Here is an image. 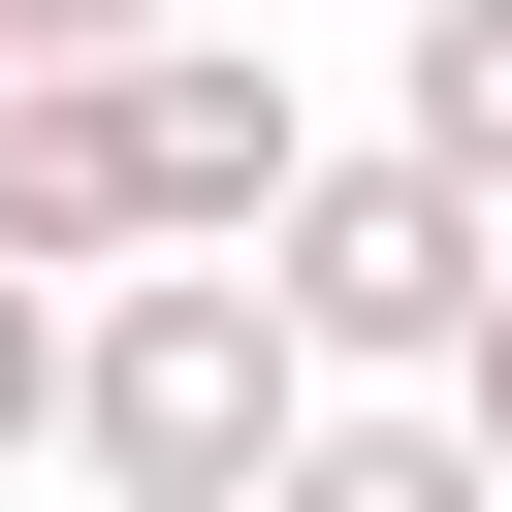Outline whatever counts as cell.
<instances>
[{
    "mask_svg": "<svg viewBox=\"0 0 512 512\" xmlns=\"http://www.w3.org/2000/svg\"><path fill=\"white\" fill-rule=\"evenodd\" d=\"M0 128H32V96H0Z\"/></svg>",
    "mask_w": 512,
    "mask_h": 512,
    "instance_id": "obj_8",
    "label": "cell"
},
{
    "mask_svg": "<svg viewBox=\"0 0 512 512\" xmlns=\"http://www.w3.org/2000/svg\"><path fill=\"white\" fill-rule=\"evenodd\" d=\"M384 32H416V0H384Z\"/></svg>",
    "mask_w": 512,
    "mask_h": 512,
    "instance_id": "obj_9",
    "label": "cell"
},
{
    "mask_svg": "<svg viewBox=\"0 0 512 512\" xmlns=\"http://www.w3.org/2000/svg\"><path fill=\"white\" fill-rule=\"evenodd\" d=\"M480 256H512V224H480L448 160L320 128V160H288V224H256V320L320 352V416H384V384H448V352H480Z\"/></svg>",
    "mask_w": 512,
    "mask_h": 512,
    "instance_id": "obj_2",
    "label": "cell"
},
{
    "mask_svg": "<svg viewBox=\"0 0 512 512\" xmlns=\"http://www.w3.org/2000/svg\"><path fill=\"white\" fill-rule=\"evenodd\" d=\"M256 512H512V480H480V416H448V384H384V416H320Z\"/></svg>",
    "mask_w": 512,
    "mask_h": 512,
    "instance_id": "obj_4",
    "label": "cell"
},
{
    "mask_svg": "<svg viewBox=\"0 0 512 512\" xmlns=\"http://www.w3.org/2000/svg\"><path fill=\"white\" fill-rule=\"evenodd\" d=\"M448 416H480V480H512V256H480V352H448Z\"/></svg>",
    "mask_w": 512,
    "mask_h": 512,
    "instance_id": "obj_7",
    "label": "cell"
},
{
    "mask_svg": "<svg viewBox=\"0 0 512 512\" xmlns=\"http://www.w3.org/2000/svg\"><path fill=\"white\" fill-rule=\"evenodd\" d=\"M288 448H320V352L256 320V256H128L64 320V480L96 512H256Z\"/></svg>",
    "mask_w": 512,
    "mask_h": 512,
    "instance_id": "obj_1",
    "label": "cell"
},
{
    "mask_svg": "<svg viewBox=\"0 0 512 512\" xmlns=\"http://www.w3.org/2000/svg\"><path fill=\"white\" fill-rule=\"evenodd\" d=\"M192 0H0V96H96V64H160Z\"/></svg>",
    "mask_w": 512,
    "mask_h": 512,
    "instance_id": "obj_5",
    "label": "cell"
},
{
    "mask_svg": "<svg viewBox=\"0 0 512 512\" xmlns=\"http://www.w3.org/2000/svg\"><path fill=\"white\" fill-rule=\"evenodd\" d=\"M384 160H448V192L512 224V0H416V32H384Z\"/></svg>",
    "mask_w": 512,
    "mask_h": 512,
    "instance_id": "obj_3",
    "label": "cell"
},
{
    "mask_svg": "<svg viewBox=\"0 0 512 512\" xmlns=\"http://www.w3.org/2000/svg\"><path fill=\"white\" fill-rule=\"evenodd\" d=\"M64 320H96V288H32V256H0V480L64 448Z\"/></svg>",
    "mask_w": 512,
    "mask_h": 512,
    "instance_id": "obj_6",
    "label": "cell"
}]
</instances>
